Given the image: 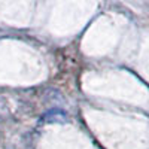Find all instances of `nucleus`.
I'll use <instances>...</instances> for the list:
<instances>
[{"label": "nucleus", "instance_id": "nucleus-1", "mask_svg": "<svg viewBox=\"0 0 149 149\" xmlns=\"http://www.w3.org/2000/svg\"><path fill=\"white\" fill-rule=\"evenodd\" d=\"M67 113L63 110V109H60V107H52V109H49L46 113L42 115L40 121L45 122V124H63L67 121Z\"/></svg>", "mask_w": 149, "mask_h": 149}]
</instances>
